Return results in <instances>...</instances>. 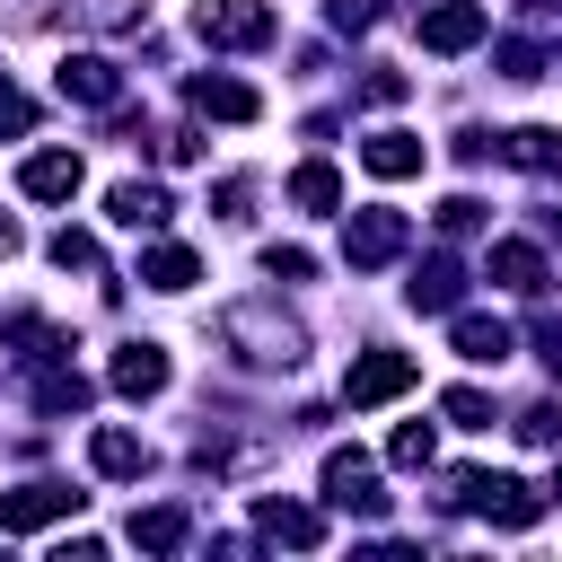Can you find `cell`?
<instances>
[{"label": "cell", "mask_w": 562, "mask_h": 562, "mask_svg": "<svg viewBox=\"0 0 562 562\" xmlns=\"http://www.w3.org/2000/svg\"><path fill=\"white\" fill-rule=\"evenodd\" d=\"M53 88L70 97V105H123V70L105 61V53H61V70H53Z\"/></svg>", "instance_id": "obj_9"}, {"label": "cell", "mask_w": 562, "mask_h": 562, "mask_svg": "<svg viewBox=\"0 0 562 562\" xmlns=\"http://www.w3.org/2000/svg\"><path fill=\"white\" fill-rule=\"evenodd\" d=\"M509 430H518V439H527V448H562V404H553V395H544V404H527V413H518V422H509Z\"/></svg>", "instance_id": "obj_29"}, {"label": "cell", "mask_w": 562, "mask_h": 562, "mask_svg": "<svg viewBox=\"0 0 562 562\" xmlns=\"http://www.w3.org/2000/svg\"><path fill=\"white\" fill-rule=\"evenodd\" d=\"M448 334H457V360H474V369H501V360H509V342H518L501 316H474V307H465Z\"/></svg>", "instance_id": "obj_20"}, {"label": "cell", "mask_w": 562, "mask_h": 562, "mask_svg": "<svg viewBox=\"0 0 562 562\" xmlns=\"http://www.w3.org/2000/svg\"><path fill=\"white\" fill-rule=\"evenodd\" d=\"M404 299L422 307V316H457V299H465V263L439 246V255H422L413 263V281H404Z\"/></svg>", "instance_id": "obj_12"}, {"label": "cell", "mask_w": 562, "mask_h": 562, "mask_svg": "<svg viewBox=\"0 0 562 562\" xmlns=\"http://www.w3.org/2000/svg\"><path fill=\"white\" fill-rule=\"evenodd\" d=\"M184 105L211 114V123H255V114H263V97H255L246 79H220V70H193V79H184Z\"/></svg>", "instance_id": "obj_11"}, {"label": "cell", "mask_w": 562, "mask_h": 562, "mask_svg": "<svg viewBox=\"0 0 562 562\" xmlns=\"http://www.w3.org/2000/svg\"><path fill=\"white\" fill-rule=\"evenodd\" d=\"M132 544H140V553H184V544H193V518H184L176 501H158V509H132Z\"/></svg>", "instance_id": "obj_21"}, {"label": "cell", "mask_w": 562, "mask_h": 562, "mask_svg": "<svg viewBox=\"0 0 562 562\" xmlns=\"http://www.w3.org/2000/svg\"><path fill=\"white\" fill-rule=\"evenodd\" d=\"M105 220H114V228H149V237H158V228L176 220V202H167V184H140V176H123V184L105 193Z\"/></svg>", "instance_id": "obj_14"}, {"label": "cell", "mask_w": 562, "mask_h": 562, "mask_svg": "<svg viewBox=\"0 0 562 562\" xmlns=\"http://www.w3.org/2000/svg\"><path fill=\"white\" fill-rule=\"evenodd\" d=\"M53 263H61V272L105 281V255H97V237H88V228H61V237H53Z\"/></svg>", "instance_id": "obj_27"}, {"label": "cell", "mask_w": 562, "mask_h": 562, "mask_svg": "<svg viewBox=\"0 0 562 562\" xmlns=\"http://www.w3.org/2000/svg\"><path fill=\"white\" fill-rule=\"evenodd\" d=\"M492 281L518 290V299H536V290H544V255H536L527 237H501V246H492Z\"/></svg>", "instance_id": "obj_23"}, {"label": "cell", "mask_w": 562, "mask_h": 562, "mask_svg": "<svg viewBox=\"0 0 562 562\" xmlns=\"http://www.w3.org/2000/svg\"><path fill=\"white\" fill-rule=\"evenodd\" d=\"M140 281H149V290H193V281H202V263H193V246L158 237V246H140Z\"/></svg>", "instance_id": "obj_22"}, {"label": "cell", "mask_w": 562, "mask_h": 562, "mask_svg": "<svg viewBox=\"0 0 562 562\" xmlns=\"http://www.w3.org/2000/svg\"><path fill=\"white\" fill-rule=\"evenodd\" d=\"M536 360L562 378V316H536Z\"/></svg>", "instance_id": "obj_37"}, {"label": "cell", "mask_w": 562, "mask_h": 562, "mask_svg": "<svg viewBox=\"0 0 562 562\" xmlns=\"http://www.w3.org/2000/svg\"><path fill=\"white\" fill-rule=\"evenodd\" d=\"M422 158H430V149H422L413 132H369V149H360V167H369L378 184H404V176H422Z\"/></svg>", "instance_id": "obj_19"}, {"label": "cell", "mask_w": 562, "mask_h": 562, "mask_svg": "<svg viewBox=\"0 0 562 562\" xmlns=\"http://www.w3.org/2000/svg\"><path fill=\"white\" fill-rule=\"evenodd\" d=\"M492 158H509V167H527V176H562V132H553V123H518V132H501Z\"/></svg>", "instance_id": "obj_18"}, {"label": "cell", "mask_w": 562, "mask_h": 562, "mask_svg": "<svg viewBox=\"0 0 562 562\" xmlns=\"http://www.w3.org/2000/svg\"><path fill=\"white\" fill-rule=\"evenodd\" d=\"M0 132H9V140H26V132H35V97H26V88H9V79H0Z\"/></svg>", "instance_id": "obj_32"}, {"label": "cell", "mask_w": 562, "mask_h": 562, "mask_svg": "<svg viewBox=\"0 0 562 562\" xmlns=\"http://www.w3.org/2000/svg\"><path fill=\"white\" fill-rule=\"evenodd\" d=\"M404 386H413V351H360L351 378H342V404L369 413V404H395Z\"/></svg>", "instance_id": "obj_6"}, {"label": "cell", "mask_w": 562, "mask_h": 562, "mask_svg": "<svg viewBox=\"0 0 562 562\" xmlns=\"http://www.w3.org/2000/svg\"><path fill=\"white\" fill-rule=\"evenodd\" d=\"M325 509H360V518H378V509H386L378 465H369L360 448H334V457H325Z\"/></svg>", "instance_id": "obj_8"}, {"label": "cell", "mask_w": 562, "mask_h": 562, "mask_svg": "<svg viewBox=\"0 0 562 562\" xmlns=\"http://www.w3.org/2000/svg\"><path fill=\"white\" fill-rule=\"evenodd\" d=\"M290 202H299V211H342V176H334L325 158H307V167L290 176Z\"/></svg>", "instance_id": "obj_25"}, {"label": "cell", "mask_w": 562, "mask_h": 562, "mask_svg": "<svg viewBox=\"0 0 562 562\" xmlns=\"http://www.w3.org/2000/svg\"><path fill=\"white\" fill-rule=\"evenodd\" d=\"M246 193H255L246 176H220V184H211V202H220V220H246Z\"/></svg>", "instance_id": "obj_36"}, {"label": "cell", "mask_w": 562, "mask_h": 562, "mask_svg": "<svg viewBox=\"0 0 562 562\" xmlns=\"http://www.w3.org/2000/svg\"><path fill=\"white\" fill-rule=\"evenodd\" d=\"M105 386H114V395H132V404L167 395V351H158V342H123V351H114V369H105Z\"/></svg>", "instance_id": "obj_15"}, {"label": "cell", "mask_w": 562, "mask_h": 562, "mask_svg": "<svg viewBox=\"0 0 562 562\" xmlns=\"http://www.w3.org/2000/svg\"><path fill=\"white\" fill-rule=\"evenodd\" d=\"M553 237H562V211H553Z\"/></svg>", "instance_id": "obj_41"}, {"label": "cell", "mask_w": 562, "mask_h": 562, "mask_svg": "<svg viewBox=\"0 0 562 562\" xmlns=\"http://www.w3.org/2000/svg\"><path fill=\"white\" fill-rule=\"evenodd\" d=\"M158 158H176V167L202 158V132H158Z\"/></svg>", "instance_id": "obj_38"}, {"label": "cell", "mask_w": 562, "mask_h": 562, "mask_svg": "<svg viewBox=\"0 0 562 562\" xmlns=\"http://www.w3.org/2000/svg\"><path fill=\"white\" fill-rule=\"evenodd\" d=\"M255 527H263L272 544H299V553L325 544V509H307V501H255Z\"/></svg>", "instance_id": "obj_17"}, {"label": "cell", "mask_w": 562, "mask_h": 562, "mask_svg": "<svg viewBox=\"0 0 562 562\" xmlns=\"http://www.w3.org/2000/svg\"><path fill=\"white\" fill-rule=\"evenodd\" d=\"M448 501L474 509V518H492V527H509V536H527V527L544 518V492H536V483H518V474H483V465H457V474H448Z\"/></svg>", "instance_id": "obj_2"}, {"label": "cell", "mask_w": 562, "mask_h": 562, "mask_svg": "<svg viewBox=\"0 0 562 562\" xmlns=\"http://www.w3.org/2000/svg\"><path fill=\"white\" fill-rule=\"evenodd\" d=\"M193 35L220 44V53H263L281 35V18H272V0H202L193 9Z\"/></svg>", "instance_id": "obj_3"}, {"label": "cell", "mask_w": 562, "mask_h": 562, "mask_svg": "<svg viewBox=\"0 0 562 562\" xmlns=\"http://www.w3.org/2000/svg\"><path fill=\"white\" fill-rule=\"evenodd\" d=\"M325 18H334L342 35H360V26H378V0H325Z\"/></svg>", "instance_id": "obj_34"}, {"label": "cell", "mask_w": 562, "mask_h": 562, "mask_svg": "<svg viewBox=\"0 0 562 562\" xmlns=\"http://www.w3.org/2000/svg\"><path fill=\"white\" fill-rule=\"evenodd\" d=\"M79 501L88 492H70V483H18V492H0V536H35V527H61V518H79Z\"/></svg>", "instance_id": "obj_5"}, {"label": "cell", "mask_w": 562, "mask_h": 562, "mask_svg": "<svg viewBox=\"0 0 562 562\" xmlns=\"http://www.w3.org/2000/svg\"><path fill=\"white\" fill-rule=\"evenodd\" d=\"M88 465H97L105 483H140L158 457H149V439H140V430H123V422H97V430H88Z\"/></svg>", "instance_id": "obj_10"}, {"label": "cell", "mask_w": 562, "mask_h": 562, "mask_svg": "<svg viewBox=\"0 0 562 562\" xmlns=\"http://www.w3.org/2000/svg\"><path fill=\"white\" fill-rule=\"evenodd\" d=\"M9 255H18V220L0 211V263H9Z\"/></svg>", "instance_id": "obj_39"}, {"label": "cell", "mask_w": 562, "mask_h": 562, "mask_svg": "<svg viewBox=\"0 0 562 562\" xmlns=\"http://www.w3.org/2000/svg\"><path fill=\"white\" fill-rule=\"evenodd\" d=\"M492 61H501V79H544V70H553V53H544V44H527V35H501V53H492Z\"/></svg>", "instance_id": "obj_26"}, {"label": "cell", "mask_w": 562, "mask_h": 562, "mask_svg": "<svg viewBox=\"0 0 562 562\" xmlns=\"http://www.w3.org/2000/svg\"><path fill=\"white\" fill-rule=\"evenodd\" d=\"M544 501H562V474H553V492H544Z\"/></svg>", "instance_id": "obj_40"}, {"label": "cell", "mask_w": 562, "mask_h": 562, "mask_svg": "<svg viewBox=\"0 0 562 562\" xmlns=\"http://www.w3.org/2000/svg\"><path fill=\"white\" fill-rule=\"evenodd\" d=\"M430 448H439V439H430V422H404V430L386 439V457H395V465H430Z\"/></svg>", "instance_id": "obj_31"}, {"label": "cell", "mask_w": 562, "mask_h": 562, "mask_svg": "<svg viewBox=\"0 0 562 562\" xmlns=\"http://www.w3.org/2000/svg\"><path fill=\"white\" fill-rule=\"evenodd\" d=\"M439 413H448L457 430H492V395H483V386H448V395H439Z\"/></svg>", "instance_id": "obj_28"}, {"label": "cell", "mask_w": 562, "mask_h": 562, "mask_svg": "<svg viewBox=\"0 0 562 562\" xmlns=\"http://www.w3.org/2000/svg\"><path fill=\"white\" fill-rule=\"evenodd\" d=\"M492 35V9L483 0H439V9H422V53H474Z\"/></svg>", "instance_id": "obj_7"}, {"label": "cell", "mask_w": 562, "mask_h": 562, "mask_svg": "<svg viewBox=\"0 0 562 562\" xmlns=\"http://www.w3.org/2000/svg\"><path fill=\"white\" fill-rule=\"evenodd\" d=\"M0 342H9V351H18L26 369H35V360H61V351H70V334H53L44 316H9V325H0Z\"/></svg>", "instance_id": "obj_24"}, {"label": "cell", "mask_w": 562, "mask_h": 562, "mask_svg": "<svg viewBox=\"0 0 562 562\" xmlns=\"http://www.w3.org/2000/svg\"><path fill=\"white\" fill-rule=\"evenodd\" d=\"M79 176H88V167H79V149H35V158L18 167V193H26V202H70V193H79Z\"/></svg>", "instance_id": "obj_13"}, {"label": "cell", "mask_w": 562, "mask_h": 562, "mask_svg": "<svg viewBox=\"0 0 562 562\" xmlns=\"http://www.w3.org/2000/svg\"><path fill=\"white\" fill-rule=\"evenodd\" d=\"M360 97H369V105H395V97H404V70H386V61H378V70L360 79Z\"/></svg>", "instance_id": "obj_35"}, {"label": "cell", "mask_w": 562, "mask_h": 562, "mask_svg": "<svg viewBox=\"0 0 562 562\" xmlns=\"http://www.w3.org/2000/svg\"><path fill=\"white\" fill-rule=\"evenodd\" d=\"M26 395H35V413H88L97 386H88L70 360H35V369H26Z\"/></svg>", "instance_id": "obj_16"}, {"label": "cell", "mask_w": 562, "mask_h": 562, "mask_svg": "<svg viewBox=\"0 0 562 562\" xmlns=\"http://www.w3.org/2000/svg\"><path fill=\"white\" fill-rule=\"evenodd\" d=\"M404 246H413V220L386 211V202H378V211H351V228H342V263H351V272H378V263H395Z\"/></svg>", "instance_id": "obj_4"}, {"label": "cell", "mask_w": 562, "mask_h": 562, "mask_svg": "<svg viewBox=\"0 0 562 562\" xmlns=\"http://www.w3.org/2000/svg\"><path fill=\"white\" fill-rule=\"evenodd\" d=\"M220 342L246 360V369H299L307 360V325L281 307V299H237L220 316Z\"/></svg>", "instance_id": "obj_1"}, {"label": "cell", "mask_w": 562, "mask_h": 562, "mask_svg": "<svg viewBox=\"0 0 562 562\" xmlns=\"http://www.w3.org/2000/svg\"><path fill=\"white\" fill-rule=\"evenodd\" d=\"M474 228H483V202L474 193H448L439 202V237H474Z\"/></svg>", "instance_id": "obj_30"}, {"label": "cell", "mask_w": 562, "mask_h": 562, "mask_svg": "<svg viewBox=\"0 0 562 562\" xmlns=\"http://www.w3.org/2000/svg\"><path fill=\"white\" fill-rule=\"evenodd\" d=\"M263 272H272V281H307L316 255H307V246H263Z\"/></svg>", "instance_id": "obj_33"}]
</instances>
